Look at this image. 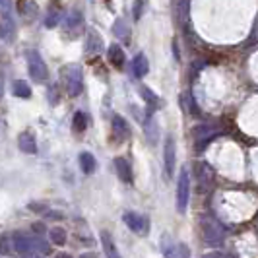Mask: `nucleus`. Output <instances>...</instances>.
I'll list each match as a JSON object with an SVG mask.
<instances>
[{"label": "nucleus", "instance_id": "nucleus-18", "mask_svg": "<svg viewBox=\"0 0 258 258\" xmlns=\"http://www.w3.org/2000/svg\"><path fill=\"white\" fill-rule=\"evenodd\" d=\"M64 26H66V31L76 33L78 29L84 26V16H82V12H80V10H72V12L66 16Z\"/></svg>", "mask_w": 258, "mask_h": 258}, {"label": "nucleus", "instance_id": "nucleus-25", "mask_svg": "<svg viewBox=\"0 0 258 258\" xmlns=\"http://www.w3.org/2000/svg\"><path fill=\"white\" fill-rule=\"evenodd\" d=\"M12 248H14L12 237H10L8 233H2V235H0V254H2V256H10V254H12Z\"/></svg>", "mask_w": 258, "mask_h": 258}, {"label": "nucleus", "instance_id": "nucleus-28", "mask_svg": "<svg viewBox=\"0 0 258 258\" xmlns=\"http://www.w3.org/2000/svg\"><path fill=\"white\" fill-rule=\"evenodd\" d=\"M140 93H142V97H144V99H146V101H148V103H150V101H155V103L159 105V97L155 95L154 91H150V90H148L146 86H142V90H140Z\"/></svg>", "mask_w": 258, "mask_h": 258}, {"label": "nucleus", "instance_id": "nucleus-2", "mask_svg": "<svg viewBox=\"0 0 258 258\" xmlns=\"http://www.w3.org/2000/svg\"><path fill=\"white\" fill-rule=\"evenodd\" d=\"M194 175H196V190L200 194L212 192L214 188V179H216V173L214 169L210 167L204 161H198L194 165Z\"/></svg>", "mask_w": 258, "mask_h": 258}, {"label": "nucleus", "instance_id": "nucleus-21", "mask_svg": "<svg viewBox=\"0 0 258 258\" xmlns=\"http://www.w3.org/2000/svg\"><path fill=\"white\" fill-rule=\"evenodd\" d=\"M14 33H16V24H14L12 16L8 14V16H4V20L0 24V37L4 41H12Z\"/></svg>", "mask_w": 258, "mask_h": 258}, {"label": "nucleus", "instance_id": "nucleus-32", "mask_svg": "<svg viewBox=\"0 0 258 258\" xmlns=\"http://www.w3.org/2000/svg\"><path fill=\"white\" fill-rule=\"evenodd\" d=\"M202 258H231V256H229V254H223L220 250H216V252H208V254H204Z\"/></svg>", "mask_w": 258, "mask_h": 258}, {"label": "nucleus", "instance_id": "nucleus-26", "mask_svg": "<svg viewBox=\"0 0 258 258\" xmlns=\"http://www.w3.org/2000/svg\"><path fill=\"white\" fill-rule=\"evenodd\" d=\"M113 33H115L116 37H122V39H128V33H130V29L128 26L124 24V20H116L115 22V26H113Z\"/></svg>", "mask_w": 258, "mask_h": 258}, {"label": "nucleus", "instance_id": "nucleus-29", "mask_svg": "<svg viewBox=\"0 0 258 258\" xmlns=\"http://www.w3.org/2000/svg\"><path fill=\"white\" fill-rule=\"evenodd\" d=\"M177 252H179V258H190V250L184 243H179L177 245Z\"/></svg>", "mask_w": 258, "mask_h": 258}, {"label": "nucleus", "instance_id": "nucleus-7", "mask_svg": "<svg viewBox=\"0 0 258 258\" xmlns=\"http://www.w3.org/2000/svg\"><path fill=\"white\" fill-rule=\"evenodd\" d=\"M12 245L14 250L22 256H31L35 252V239L26 235L24 231H16L12 233Z\"/></svg>", "mask_w": 258, "mask_h": 258}, {"label": "nucleus", "instance_id": "nucleus-14", "mask_svg": "<svg viewBox=\"0 0 258 258\" xmlns=\"http://www.w3.org/2000/svg\"><path fill=\"white\" fill-rule=\"evenodd\" d=\"M99 237H101V245H103L105 258H120V252H118V248H116L113 235H111L109 231H101L99 233Z\"/></svg>", "mask_w": 258, "mask_h": 258}, {"label": "nucleus", "instance_id": "nucleus-9", "mask_svg": "<svg viewBox=\"0 0 258 258\" xmlns=\"http://www.w3.org/2000/svg\"><path fill=\"white\" fill-rule=\"evenodd\" d=\"M218 136V130L212 128L210 124H202V126H196L194 128V148H196V152H204L206 150V146L214 138Z\"/></svg>", "mask_w": 258, "mask_h": 258}, {"label": "nucleus", "instance_id": "nucleus-5", "mask_svg": "<svg viewBox=\"0 0 258 258\" xmlns=\"http://www.w3.org/2000/svg\"><path fill=\"white\" fill-rule=\"evenodd\" d=\"M188 198H190V175H188V169L182 167L179 181H177V212L179 214L186 212Z\"/></svg>", "mask_w": 258, "mask_h": 258}, {"label": "nucleus", "instance_id": "nucleus-8", "mask_svg": "<svg viewBox=\"0 0 258 258\" xmlns=\"http://www.w3.org/2000/svg\"><path fill=\"white\" fill-rule=\"evenodd\" d=\"M122 220L126 223V227H128L132 233H136V235H146V233L150 231V220L144 216V214H138V212H126L124 216H122Z\"/></svg>", "mask_w": 258, "mask_h": 258}, {"label": "nucleus", "instance_id": "nucleus-13", "mask_svg": "<svg viewBox=\"0 0 258 258\" xmlns=\"http://www.w3.org/2000/svg\"><path fill=\"white\" fill-rule=\"evenodd\" d=\"M18 12H20V16H22L24 20L33 22V20L37 18L39 8H37V4H35V0H18Z\"/></svg>", "mask_w": 258, "mask_h": 258}, {"label": "nucleus", "instance_id": "nucleus-35", "mask_svg": "<svg viewBox=\"0 0 258 258\" xmlns=\"http://www.w3.org/2000/svg\"><path fill=\"white\" fill-rule=\"evenodd\" d=\"M54 258H72V254H68V252H58V254H54Z\"/></svg>", "mask_w": 258, "mask_h": 258}, {"label": "nucleus", "instance_id": "nucleus-20", "mask_svg": "<svg viewBox=\"0 0 258 258\" xmlns=\"http://www.w3.org/2000/svg\"><path fill=\"white\" fill-rule=\"evenodd\" d=\"M49 241H51L52 245L62 246V245H66V241H68V233H66L64 227L54 225V227L49 229Z\"/></svg>", "mask_w": 258, "mask_h": 258}, {"label": "nucleus", "instance_id": "nucleus-34", "mask_svg": "<svg viewBox=\"0 0 258 258\" xmlns=\"http://www.w3.org/2000/svg\"><path fill=\"white\" fill-rule=\"evenodd\" d=\"M4 97V74L0 72V99Z\"/></svg>", "mask_w": 258, "mask_h": 258}, {"label": "nucleus", "instance_id": "nucleus-3", "mask_svg": "<svg viewBox=\"0 0 258 258\" xmlns=\"http://www.w3.org/2000/svg\"><path fill=\"white\" fill-rule=\"evenodd\" d=\"M26 58H27V70H29V76L33 82H45L47 78H49V68L45 64V60H43V56L39 54L37 51H27L26 52Z\"/></svg>", "mask_w": 258, "mask_h": 258}, {"label": "nucleus", "instance_id": "nucleus-11", "mask_svg": "<svg viewBox=\"0 0 258 258\" xmlns=\"http://www.w3.org/2000/svg\"><path fill=\"white\" fill-rule=\"evenodd\" d=\"M101 51H103V37L99 35V31L90 27L88 35H86V52L88 54H99Z\"/></svg>", "mask_w": 258, "mask_h": 258}, {"label": "nucleus", "instance_id": "nucleus-17", "mask_svg": "<svg viewBox=\"0 0 258 258\" xmlns=\"http://www.w3.org/2000/svg\"><path fill=\"white\" fill-rule=\"evenodd\" d=\"M109 60H111V64L115 66V68H122L124 66L126 56H124V51H122V47L118 43H113L109 47Z\"/></svg>", "mask_w": 258, "mask_h": 258}, {"label": "nucleus", "instance_id": "nucleus-27", "mask_svg": "<svg viewBox=\"0 0 258 258\" xmlns=\"http://www.w3.org/2000/svg\"><path fill=\"white\" fill-rule=\"evenodd\" d=\"M161 250H163V254H165V258H177V248L173 246V243H171V239L169 237H165L163 235V243H161Z\"/></svg>", "mask_w": 258, "mask_h": 258}, {"label": "nucleus", "instance_id": "nucleus-4", "mask_svg": "<svg viewBox=\"0 0 258 258\" xmlns=\"http://www.w3.org/2000/svg\"><path fill=\"white\" fill-rule=\"evenodd\" d=\"M202 237L204 243L210 246H221L225 241V231L220 223L212 218H204L202 220Z\"/></svg>", "mask_w": 258, "mask_h": 258}, {"label": "nucleus", "instance_id": "nucleus-19", "mask_svg": "<svg viewBox=\"0 0 258 258\" xmlns=\"http://www.w3.org/2000/svg\"><path fill=\"white\" fill-rule=\"evenodd\" d=\"M78 161H80V167H82V171H84L86 175H91V173L97 169L95 155L90 154V152H82V154H80V157H78Z\"/></svg>", "mask_w": 258, "mask_h": 258}, {"label": "nucleus", "instance_id": "nucleus-33", "mask_svg": "<svg viewBox=\"0 0 258 258\" xmlns=\"http://www.w3.org/2000/svg\"><path fill=\"white\" fill-rule=\"evenodd\" d=\"M33 231L37 233V235H43L45 233V225L43 223H33Z\"/></svg>", "mask_w": 258, "mask_h": 258}, {"label": "nucleus", "instance_id": "nucleus-10", "mask_svg": "<svg viewBox=\"0 0 258 258\" xmlns=\"http://www.w3.org/2000/svg\"><path fill=\"white\" fill-rule=\"evenodd\" d=\"M18 146H20V150L27 155L37 154V138H35V134H33L31 130H24V132L18 136Z\"/></svg>", "mask_w": 258, "mask_h": 258}, {"label": "nucleus", "instance_id": "nucleus-16", "mask_svg": "<svg viewBox=\"0 0 258 258\" xmlns=\"http://www.w3.org/2000/svg\"><path fill=\"white\" fill-rule=\"evenodd\" d=\"M115 171L116 175H118V179L124 182V184L132 182V167H130V163L124 157H116L115 159Z\"/></svg>", "mask_w": 258, "mask_h": 258}, {"label": "nucleus", "instance_id": "nucleus-23", "mask_svg": "<svg viewBox=\"0 0 258 258\" xmlns=\"http://www.w3.org/2000/svg\"><path fill=\"white\" fill-rule=\"evenodd\" d=\"M60 20H62V10L56 6H51L49 8V14H47V18H45V26L49 27V29H52V27H56L58 24H60Z\"/></svg>", "mask_w": 258, "mask_h": 258}, {"label": "nucleus", "instance_id": "nucleus-31", "mask_svg": "<svg viewBox=\"0 0 258 258\" xmlns=\"http://www.w3.org/2000/svg\"><path fill=\"white\" fill-rule=\"evenodd\" d=\"M0 10L4 12V16L10 14V0H0Z\"/></svg>", "mask_w": 258, "mask_h": 258}, {"label": "nucleus", "instance_id": "nucleus-6", "mask_svg": "<svg viewBox=\"0 0 258 258\" xmlns=\"http://www.w3.org/2000/svg\"><path fill=\"white\" fill-rule=\"evenodd\" d=\"M175 167H177V142L173 134H167L163 144V169L167 179L175 177Z\"/></svg>", "mask_w": 258, "mask_h": 258}, {"label": "nucleus", "instance_id": "nucleus-36", "mask_svg": "<svg viewBox=\"0 0 258 258\" xmlns=\"http://www.w3.org/2000/svg\"><path fill=\"white\" fill-rule=\"evenodd\" d=\"M35 258H39V256H35Z\"/></svg>", "mask_w": 258, "mask_h": 258}, {"label": "nucleus", "instance_id": "nucleus-1", "mask_svg": "<svg viewBox=\"0 0 258 258\" xmlns=\"http://www.w3.org/2000/svg\"><path fill=\"white\" fill-rule=\"evenodd\" d=\"M62 80L68 95L78 97L84 91V72L78 64H68L62 68Z\"/></svg>", "mask_w": 258, "mask_h": 258}, {"label": "nucleus", "instance_id": "nucleus-24", "mask_svg": "<svg viewBox=\"0 0 258 258\" xmlns=\"http://www.w3.org/2000/svg\"><path fill=\"white\" fill-rule=\"evenodd\" d=\"M72 128L76 130V132H84V130L88 128V115L82 113V111H76V115L72 118Z\"/></svg>", "mask_w": 258, "mask_h": 258}, {"label": "nucleus", "instance_id": "nucleus-22", "mask_svg": "<svg viewBox=\"0 0 258 258\" xmlns=\"http://www.w3.org/2000/svg\"><path fill=\"white\" fill-rule=\"evenodd\" d=\"M12 93L20 99H27V97H31V88L26 80H16L12 84Z\"/></svg>", "mask_w": 258, "mask_h": 258}, {"label": "nucleus", "instance_id": "nucleus-15", "mask_svg": "<svg viewBox=\"0 0 258 258\" xmlns=\"http://www.w3.org/2000/svg\"><path fill=\"white\" fill-rule=\"evenodd\" d=\"M150 72V62L146 58L144 52H138L134 58H132V76L134 78H144Z\"/></svg>", "mask_w": 258, "mask_h": 258}, {"label": "nucleus", "instance_id": "nucleus-30", "mask_svg": "<svg viewBox=\"0 0 258 258\" xmlns=\"http://www.w3.org/2000/svg\"><path fill=\"white\" fill-rule=\"evenodd\" d=\"M140 16H142V0H136V4H134V20H140Z\"/></svg>", "mask_w": 258, "mask_h": 258}, {"label": "nucleus", "instance_id": "nucleus-12", "mask_svg": "<svg viewBox=\"0 0 258 258\" xmlns=\"http://www.w3.org/2000/svg\"><path fill=\"white\" fill-rule=\"evenodd\" d=\"M111 128H113V134L118 142H124L126 138L130 136V126L126 122V118L120 115L113 116V122H111Z\"/></svg>", "mask_w": 258, "mask_h": 258}]
</instances>
